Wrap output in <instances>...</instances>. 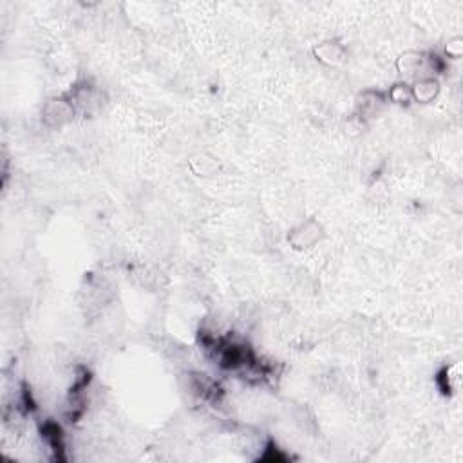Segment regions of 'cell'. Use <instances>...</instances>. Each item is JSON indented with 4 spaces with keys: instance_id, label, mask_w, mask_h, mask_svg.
I'll return each mask as SVG.
<instances>
[{
    "instance_id": "2",
    "label": "cell",
    "mask_w": 463,
    "mask_h": 463,
    "mask_svg": "<svg viewBox=\"0 0 463 463\" xmlns=\"http://www.w3.org/2000/svg\"><path fill=\"white\" fill-rule=\"evenodd\" d=\"M320 239V224L315 221L300 224L299 228L294 230V234L289 235V241L295 248H309Z\"/></svg>"
},
{
    "instance_id": "7",
    "label": "cell",
    "mask_w": 463,
    "mask_h": 463,
    "mask_svg": "<svg viewBox=\"0 0 463 463\" xmlns=\"http://www.w3.org/2000/svg\"><path fill=\"white\" fill-rule=\"evenodd\" d=\"M462 47H463L462 38L458 36V38H453V40L449 42L447 47H445V51H447L449 56H453V58H458V56L462 55Z\"/></svg>"
},
{
    "instance_id": "5",
    "label": "cell",
    "mask_w": 463,
    "mask_h": 463,
    "mask_svg": "<svg viewBox=\"0 0 463 463\" xmlns=\"http://www.w3.org/2000/svg\"><path fill=\"white\" fill-rule=\"evenodd\" d=\"M427 62V58L422 55V53H414V51H409L405 55H402L396 60V67L402 75L413 76L416 73H420L423 67V64Z\"/></svg>"
},
{
    "instance_id": "1",
    "label": "cell",
    "mask_w": 463,
    "mask_h": 463,
    "mask_svg": "<svg viewBox=\"0 0 463 463\" xmlns=\"http://www.w3.org/2000/svg\"><path fill=\"white\" fill-rule=\"evenodd\" d=\"M75 110L73 102L67 98H53V100L45 102L44 109H42V120L49 127H60L73 120Z\"/></svg>"
},
{
    "instance_id": "4",
    "label": "cell",
    "mask_w": 463,
    "mask_h": 463,
    "mask_svg": "<svg viewBox=\"0 0 463 463\" xmlns=\"http://www.w3.org/2000/svg\"><path fill=\"white\" fill-rule=\"evenodd\" d=\"M313 53L326 65H339L346 58V49L337 42H322L315 47Z\"/></svg>"
},
{
    "instance_id": "3",
    "label": "cell",
    "mask_w": 463,
    "mask_h": 463,
    "mask_svg": "<svg viewBox=\"0 0 463 463\" xmlns=\"http://www.w3.org/2000/svg\"><path fill=\"white\" fill-rule=\"evenodd\" d=\"M440 93V84L438 80L434 78H418L411 85V95H413V100L418 102V104H427V102H433Z\"/></svg>"
},
{
    "instance_id": "6",
    "label": "cell",
    "mask_w": 463,
    "mask_h": 463,
    "mask_svg": "<svg viewBox=\"0 0 463 463\" xmlns=\"http://www.w3.org/2000/svg\"><path fill=\"white\" fill-rule=\"evenodd\" d=\"M389 96H391V100H393L394 104H400V105H407L409 102L413 100L411 87H409V85H403V84L394 85L393 89L389 91Z\"/></svg>"
}]
</instances>
